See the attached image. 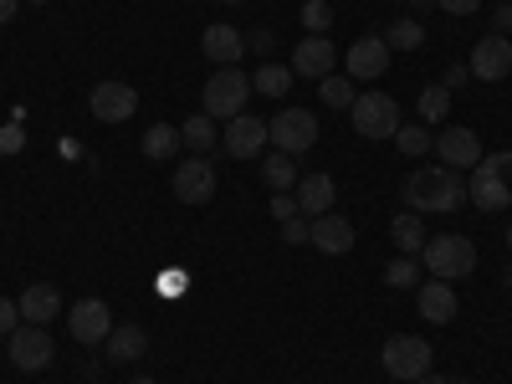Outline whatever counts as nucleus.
I'll return each instance as SVG.
<instances>
[{
    "mask_svg": "<svg viewBox=\"0 0 512 384\" xmlns=\"http://www.w3.org/2000/svg\"><path fill=\"white\" fill-rule=\"evenodd\" d=\"M405 200H410L415 216H451V210L466 200V185L446 164H420L405 180Z\"/></svg>",
    "mask_w": 512,
    "mask_h": 384,
    "instance_id": "nucleus-1",
    "label": "nucleus"
},
{
    "mask_svg": "<svg viewBox=\"0 0 512 384\" xmlns=\"http://www.w3.org/2000/svg\"><path fill=\"white\" fill-rule=\"evenodd\" d=\"M512 154H482L477 169H472V180H466V200H472L477 210H502L512 205Z\"/></svg>",
    "mask_w": 512,
    "mask_h": 384,
    "instance_id": "nucleus-2",
    "label": "nucleus"
},
{
    "mask_svg": "<svg viewBox=\"0 0 512 384\" xmlns=\"http://www.w3.org/2000/svg\"><path fill=\"white\" fill-rule=\"evenodd\" d=\"M420 262L431 267V277L456 282V277L477 272V246H472V236H431L425 251H420Z\"/></svg>",
    "mask_w": 512,
    "mask_h": 384,
    "instance_id": "nucleus-3",
    "label": "nucleus"
},
{
    "mask_svg": "<svg viewBox=\"0 0 512 384\" xmlns=\"http://www.w3.org/2000/svg\"><path fill=\"white\" fill-rule=\"evenodd\" d=\"M431 359L436 354L420 333H395V338H384V349H379V364L390 369V379H405V384L431 374Z\"/></svg>",
    "mask_w": 512,
    "mask_h": 384,
    "instance_id": "nucleus-4",
    "label": "nucleus"
},
{
    "mask_svg": "<svg viewBox=\"0 0 512 384\" xmlns=\"http://www.w3.org/2000/svg\"><path fill=\"white\" fill-rule=\"evenodd\" d=\"M246 98H251V77L246 72H236V67H221L216 77L205 82V98H200V108L210 113V118H236V113H246Z\"/></svg>",
    "mask_w": 512,
    "mask_h": 384,
    "instance_id": "nucleus-5",
    "label": "nucleus"
},
{
    "mask_svg": "<svg viewBox=\"0 0 512 384\" xmlns=\"http://www.w3.org/2000/svg\"><path fill=\"white\" fill-rule=\"evenodd\" d=\"M349 113H354V128H359L364 139H395L400 123H405L400 118V103L390 93H359Z\"/></svg>",
    "mask_w": 512,
    "mask_h": 384,
    "instance_id": "nucleus-6",
    "label": "nucleus"
},
{
    "mask_svg": "<svg viewBox=\"0 0 512 384\" xmlns=\"http://www.w3.org/2000/svg\"><path fill=\"white\" fill-rule=\"evenodd\" d=\"M267 134L277 144V154H308L318 144V118L308 108H282L272 123H267Z\"/></svg>",
    "mask_w": 512,
    "mask_h": 384,
    "instance_id": "nucleus-7",
    "label": "nucleus"
},
{
    "mask_svg": "<svg viewBox=\"0 0 512 384\" xmlns=\"http://www.w3.org/2000/svg\"><path fill=\"white\" fill-rule=\"evenodd\" d=\"M57 359V344H52V333L41 328V323H21L11 333V364L21 374H36V369H47Z\"/></svg>",
    "mask_w": 512,
    "mask_h": 384,
    "instance_id": "nucleus-8",
    "label": "nucleus"
},
{
    "mask_svg": "<svg viewBox=\"0 0 512 384\" xmlns=\"http://www.w3.org/2000/svg\"><path fill=\"white\" fill-rule=\"evenodd\" d=\"M175 200H185V205L216 200V164H210L205 154H190V159L175 164Z\"/></svg>",
    "mask_w": 512,
    "mask_h": 384,
    "instance_id": "nucleus-9",
    "label": "nucleus"
},
{
    "mask_svg": "<svg viewBox=\"0 0 512 384\" xmlns=\"http://www.w3.org/2000/svg\"><path fill=\"white\" fill-rule=\"evenodd\" d=\"M67 328H72V338L77 344H108V333H113V313H108V303L103 297H82V303L67 313Z\"/></svg>",
    "mask_w": 512,
    "mask_h": 384,
    "instance_id": "nucleus-10",
    "label": "nucleus"
},
{
    "mask_svg": "<svg viewBox=\"0 0 512 384\" xmlns=\"http://www.w3.org/2000/svg\"><path fill=\"white\" fill-rule=\"evenodd\" d=\"M88 108H93L98 123H123V118H134V113H139V93L128 88V82L108 77V82H98V88H93Z\"/></svg>",
    "mask_w": 512,
    "mask_h": 384,
    "instance_id": "nucleus-11",
    "label": "nucleus"
},
{
    "mask_svg": "<svg viewBox=\"0 0 512 384\" xmlns=\"http://www.w3.org/2000/svg\"><path fill=\"white\" fill-rule=\"evenodd\" d=\"M221 144H226V154H231V159H256V154H262V149L272 144V134H267V123L256 118V113H236V118L226 123Z\"/></svg>",
    "mask_w": 512,
    "mask_h": 384,
    "instance_id": "nucleus-12",
    "label": "nucleus"
},
{
    "mask_svg": "<svg viewBox=\"0 0 512 384\" xmlns=\"http://www.w3.org/2000/svg\"><path fill=\"white\" fill-rule=\"evenodd\" d=\"M472 77H482V82H502L507 72H512V41L502 36V31H492V36H482L477 47H472Z\"/></svg>",
    "mask_w": 512,
    "mask_h": 384,
    "instance_id": "nucleus-13",
    "label": "nucleus"
},
{
    "mask_svg": "<svg viewBox=\"0 0 512 384\" xmlns=\"http://www.w3.org/2000/svg\"><path fill=\"white\" fill-rule=\"evenodd\" d=\"M333 67H338V52H333V41H328V36H303V41L292 47V77H313V82H323Z\"/></svg>",
    "mask_w": 512,
    "mask_h": 384,
    "instance_id": "nucleus-14",
    "label": "nucleus"
},
{
    "mask_svg": "<svg viewBox=\"0 0 512 384\" xmlns=\"http://www.w3.org/2000/svg\"><path fill=\"white\" fill-rule=\"evenodd\" d=\"M436 154H441L446 169H477V159H482V139L472 134V128H441Z\"/></svg>",
    "mask_w": 512,
    "mask_h": 384,
    "instance_id": "nucleus-15",
    "label": "nucleus"
},
{
    "mask_svg": "<svg viewBox=\"0 0 512 384\" xmlns=\"http://www.w3.org/2000/svg\"><path fill=\"white\" fill-rule=\"evenodd\" d=\"M344 67H349L354 82L379 77L384 67H390V47H384V36H359L354 47H349V57H344Z\"/></svg>",
    "mask_w": 512,
    "mask_h": 384,
    "instance_id": "nucleus-16",
    "label": "nucleus"
},
{
    "mask_svg": "<svg viewBox=\"0 0 512 384\" xmlns=\"http://www.w3.org/2000/svg\"><path fill=\"white\" fill-rule=\"evenodd\" d=\"M308 241L323 251V256H344V251H354V226L344 221V216H318V221H308Z\"/></svg>",
    "mask_w": 512,
    "mask_h": 384,
    "instance_id": "nucleus-17",
    "label": "nucleus"
},
{
    "mask_svg": "<svg viewBox=\"0 0 512 384\" xmlns=\"http://www.w3.org/2000/svg\"><path fill=\"white\" fill-rule=\"evenodd\" d=\"M200 52L216 62V67H236L241 62V52H246V36L236 31V26H205V36H200Z\"/></svg>",
    "mask_w": 512,
    "mask_h": 384,
    "instance_id": "nucleus-18",
    "label": "nucleus"
},
{
    "mask_svg": "<svg viewBox=\"0 0 512 384\" xmlns=\"http://www.w3.org/2000/svg\"><path fill=\"white\" fill-rule=\"evenodd\" d=\"M415 297H420V318H425V323H451V318H456V287H451V282L431 277V282L415 287Z\"/></svg>",
    "mask_w": 512,
    "mask_h": 384,
    "instance_id": "nucleus-19",
    "label": "nucleus"
},
{
    "mask_svg": "<svg viewBox=\"0 0 512 384\" xmlns=\"http://www.w3.org/2000/svg\"><path fill=\"white\" fill-rule=\"evenodd\" d=\"M21 318L26 323H41V328H47L52 318H62V297H57V287H47V282H31L26 292H21Z\"/></svg>",
    "mask_w": 512,
    "mask_h": 384,
    "instance_id": "nucleus-20",
    "label": "nucleus"
},
{
    "mask_svg": "<svg viewBox=\"0 0 512 384\" xmlns=\"http://www.w3.org/2000/svg\"><path fill=\"white\" fill-rule=\"evenodd\" d=\"M333 195H338V185H333L328 175H308V180H297V210H303L308 221L328 216V210H333Z\"/></svg>",
    "mask_w": 512,
    "mask_h": 384,
    "instance_id": "nucleus-21",
    "label": "nucleus"
},
{
    "mask_svg": "<svg viewBox=\"0 0 512 384\" xmlns=\"http://www.w3.org/2000/svg\"><path fill=\"white\" fill-rule=\"evenodd\" d=\"M144 349H149V333L139 328V323H113V333H108V359H118V364H134V359H144Z\"/></svg>",
    "mask_w": 512,
    "mask_h": 384,
    "instance_id": "nucleus-22",
    "label": "nucleus"
},
{
    "mask_svg": "<svg viewBox=\"0 0 512 384\" xmlns=\"http://www.w3.org/2000/svg\"><path fill=\"white\" fill-rule=\"evenodd\" d=\"M292 67H282V62H262V67H256V77H251V88L256 93H262V98H287L292 93Z\"/></svg>",
    "mask_w": 512,
    "mask_h": 384,
    "instance_id": "nucleus-23",
    "label": "nucleus"
},
{
    "mask_svg": "<svg viewBox=\"0 0 512 384\" xmlns=\"http://www.w3.org/2000/svg\"><path fill=\"white\" fill-rule=\"evenodd\" d=\"M180 144L195 149V154H210V149H216V118H210V113L185 118V123H180Z\"/></svg>",
    "mask_w": 512,
    "mask_h": 384,
    "instance_id": "nucleus-24",
    "label": "nucleus"
},
{
    "mask_svg": "<svg viewBox=\"0 0 512 384\" xmlns=\"http://www.w3.org/2000/svg\"><path fill=\"white\" fill-rule=\"evenodd\" d=\"M262 180H267V190H277V195L297 190V164H292V154H267V159H262Z\"/></svg>",
    "mask_w": 512,
    "mask_h": 384,
    "instance_id": "nucleus-25",
    "label": "nucleus"
},
{
    "mask_svg": "<svg viewBox=\"0 0 512 384\" xmlns=\"http://www.w3.org/2000/svg\"><path fill=\"white\" fill-rule=\"evenodd\" d=\"M390 236H395V246H400L405 256H420V251H425V226H420L415 210H405V216L390 221Z\"/></svg>",
    "mask_w": 512,
    "mask_h": 384,
    "instance_id": "nucleus-26",
    "label": "nucleus"
},
{
    "mask_svg": "<svg viewBox=\"0 0 512 384\" xmlns=\"http://www.w3.org/2000/svg\"><path fill=\"white\" fill-rule=\"evenodd\" d=\"M384 47L390 52H415V47H425V26L420 21H395V26H384Z\"/></svg>",
    "mask_w": 512,
    "mask_h": 384,
    "instance_id": "nucleus-27",
    "label": "nucleus"
},
{
    "mask_svg": "<svg viewBox=\"0 0 512 384\" xmlns=\"http://www.w3.org/2000/svg\"><path fill=\"white\" fill-rule=\"evenodd\" d=\"M175 149H180V128L175 123H154L149 134H144V154L149 159H169Z\"/></svg>",
    "mask_w": 512,
    "mask_h": 384,
    "instance_id": "nucleus-28",
    "label": "nucleus"
},
{
    "mask_svg": "<svg viewBox=\"0 0 512 384\" xmlns=\"http://www.w3.org/2000/svg\"><path fill=\"white\" fill-rule=\"evenodd\" d=\"M395 144H400V154H410V159H420V154H436V139L425 134L420 123H400V134H395Z\"/></svg>",
    "mask_w": 512,
    "mask_h": 384,
    "instance_id": "nucleus-29",
    "label": "nucleus"
},
{
    "mask_svg": "<svg viewBox=\"0 0 512 384\" xmlns=\"http://www.w3.org/2000/svg\"><path fill=\"white\" fill-rule=\"evenodd\" d=\"M318 93H323L328 108H354V98H359V93H354V77H333V72L318 82Z\"/></svg>",
    "mask_w": 512,
    "mask_h": 384,
    "instance_id": "nucleus-30",
    "label": "nucleus"
},
{
    "mask_svg": "<svg viewBox=\"0 0 512 384\" xmlns=\"http://www.w3.org/2000/svg\"><path fill=\"white\" fill-rule=\"evenodd\" d=\"M384 287H395V292L420 287V267H415V256H395V262L384 267Z\"/></svg>",
    "mask_w": 512,
    "mask_h": 384,
    "instance_id": "nucleus-31",
    "label": "nucleus"
},
{
    "mask_svg": "<svg viewBox=\"0 0 512 384\" xmlns=\"http://www.w3.org/2000/svg\"><path fill=\"white\" fill-rule=\"evenodd\" d=\"M451 113V93L441 88V82H431V88H420V118L425 123H441Z\"/></svg>",
    "mask_w": 512,
    "mask_h": 384,
    "instance_id": "nucleus-32",
    "label": "nucleus"
},
{
    "mask_svg": "<svg viewBox=\"0 0 512 384\" xmlns=\"http://www.w3.org/2000/svg\"><path fill=\"white\" fill-rule=\"evenodd\" d=\"M303 26H308V36H323L333 26V6H328V0H308V6H303Z\"/></svg>",
    "mask_w": 512,
    "mask_h": 384,
    "instance_id": "nucleus-33",
    "label": "nucleus"
},
{
    "mask_svg": "<svg viewBox=\"0 0 512 384\" xmlns=\"http://www.w3.org/2000/svg\"><path fill=\"white\" fill-rule=\"evenodd\" d=\"M21 149H26L21 123H6V128H0V154H21Z\"/></svg>",
    "mask_w": 512,
    "mask_h": 384,
    "instance_id": "nucleus-34",
    "label": "nucleus"
},
{
    "mask_svg": "<svg viewBox=\"0 0 512 384\" xmlns=\"http://www.w3.org/2000/svg\"><path fill=\"white\" fill-rule=\"evenodd\" d=\"M282 241H287V246H303V241H308V216L282 221Z\"/></svg>",
    "mask_w": 512,
    "mask_h": 384,
    "instance_id": "nucleus-35",
    "label": "nucleus"
},
{
    "mask_svg": "<svg viewBox=\"0 0 512 384\" xmlns=\"http://www.w3.org/2000/svg\"><path fill=\"white\" fill-rule=\"evenodd\" d=\"M16 328H21V308L11 303V297H0V333H6V338H11Z\"/></svg>",
    "mask_w": 512,
    "mask_h": 384,
    "instance_id": "nucleus-36",
    "label": "nucleus"
},
{
    "mask_svg": "<svg viewBox=\"0 0 512 384\" xmlns=\"http://www.w3.org/2000/svg\"><path fill=\"white\" fill-rule=\"evenodd\" d=\"M466 82H472V67H461V62H456V67H446L441 88H446V93H456V88H466Z\"/></svg>",
    "mask_w": 512,
    "mask_h": 384,
    "instance_id": "nucleus-37",
    "label": "nucleus"
},
{
    "mask_svg": "<svg viewBox=\"0 0 512 384\" xmlns=\"http://www.w3.org/2000/svg\"><path fill=\"white\" fill-rule=\"evenodd\" d=\"M272 216H277V221L303 216V210H297V195H272Z\"/></svg>",
    "mask_w": 512,
    "mask_h": 384,
    "instance_id": "nucleus-38",
    "label": "nucleus"
},
{
    "mask_svg": "<svg viewBox=\"0 0 512 384\" xmlns=\"http://www.w3.org/2000/svg\"><path fill=\"white\" fill-rule=\"evenodd\" d=\"M272 41H277V36H272L267 26H256V31L246 36V47H256V52H262V57H267V52H272Z\"/></svg>",
    "mask_w": 512,
    "mask_h": 384,
    "instance_id": "nucleus-39",
    "label": "nucleus"
},
{
    "mask_svg": "<svg viewBox=\"0 0 512 384\" xmlns=\"http://www.w3.org/2000/svg\"><path fill=\"white\" fill-rule=\"evenodd\" d=\"M436 6H441V11H451V16H472V11L482 6V0H436Z\"/></svg>",
    "mask_w": 512,
    "mask_h": 384,
    "instance_id": "nucleus-40",
    "label": "nucleus"
},
{
    "mask_svg": "<svg viewBox=\"0 0 512 384\" xmlns=\"http://www.w3.org/2000/svg\"><path fill=\"white\" fill-rule=\"evenodd\" d=\"M159 292H185V272H159Z\"/></svg>",
    "mask_w": 512,
    "mask_h": 384,
    "instance_id": "nucleus-41",
    "label": "nucleus"
},
{
    "mask_svg": "<svg viewBox=\"0 0 512 384\" xmlns=\"http://www.w3.org/2000/svg\"><path fill=\"white\" fill-rule=\"evenodd\" d=\"M497 31H502V36H512V6H507V0L497 6Z\"/></svg>",
    "mask_w": 512,
    "mask_h": 384,
    "instance_id": "nucleus-42",
    "label": "nucleus"
},
{
    "mask_svg": "<svg viewBox=\"0 0 512 384\" xmlns=\"http://www.w3.org/2000/svg\"><path fill=\"white\" fill-rule=\"evenodd\" d=\"M16 11H21V0H0V26L16 21Z\"/></svg>",
    "mask_w": 512,
    "mask_h": 384,
    "instance_id": "nucleus-43",
    "label": "nucleus"
},
{
    "mask_svg": "<svg viewBox=\"0 0 512 384\" xmlns=\"http://www.w3.org/2000/svg\"><path fill=\"white\" fill-rule=\"evenodd\" d=\"M420 384H466V379H441V374H425Z\"/></svg>",
    "mask_w": 512,
    "mask_h": 384,
    "instance_id": "nucleus-44",
    "label": "nucleus"
},
{
    "mask_svg": "<svg viewBox=\"0 0 512 384\" xmlns=\"http://www.w3.org/2000/svg\"><path fill=\"white\" fill-rule=\"evenodd\" d=\"M410 6H415V11H425V6H436V0H410Z\"/></svg>",
    "mask_w": 512,
    "mask_h": 384,
    "instance_id": "nucleus-45",
    "label": "nucleus"
},
{
    "mask_svg": "<svg viewBox=\"0 0 512 384\" xmlns=\"http://www.w3.org/2000/svg\"><path fill=\"white\" fill-rule=\"evenodd\" d=\"M502 282H507V292H512V272H502Z\"/></svg>",
    "mask_w": 512,
    "mask_h": 384,
    "instance_id": "nucleus-46",
    "label": "nucleus"
},
{
    "mask_svg": "<svg viewBox=\"0 0 512 384\" xmlns=\"http://www.w3.org/2000/svg\"><path fill=\"white\" fill-rule=\"evenodd\" d=\"M134 384H159V379H144V374H139V379H134Z\"/></svg>",
    "mask_w": 512,
    "mask_h": 384,
    "instance_id": "nucleus-47",
    "label": "nucleus"
},
{
    "mask_svg": "<svg viewBox=\"0 0 512 384\" xmlns=\"http://www.w3.org/2000/svg\"><path fill=\"white\" fill-rule=\"evenodd\" d=\"M26 6H47V0H26Z\"/></svg>",
    "mask_w": 512,
    "mask_h": 384,
    "instance_id": "nucleus-48",
    "label": "nucleus"
},
{
    "mask_svg": "<svg viewBox=\"0 0 512 384\" xmlns=\"http://www.w3.org/2000/svg\"><path fill=\"white\" fill-rule=\"evenodd\" d=\"M507 246H512V226H507Z\"/></svg>",
    "mask_w": 512,
    "mask_h": 384,
    "instance_id": "nucleus-49",
    "label": "nucleus"
},
{
    "mask_svg": "<svg viewBox=\"0 0 512 384\" xmlns=\"http://www.w3.org/2000/svg\"><path fill=\"white\" fill-rule=\"evenodd\" d=\"M226 6H241V0H226Z\"/></svg>",
    "mask_w": 512,
    "mask_h": 384,
    "instance_id": "nucleus-50",
    "label": "nucleus"
},
{
    "mask_svg": "<svg viewBox=\"0 0 512 384\" xmlns=\"http://www.w3.org/2000/svg\"><path fill=\"white\" fill-rule=\"evenodd\" d=\"M395 384H405V379H395Z\"/></svg>",
    "mask_w": 512,
    "mask_h": 384,
    "instance_id": "nucleus-51",
    "label": "nucleus"
},
{
    "mask_svg": "<svg viewBox=\"0 0 512 384\" xmlns=\"http://www.w3.org/2000/svg\"><path fill=\"white\" fill-rule=\"evenodd\" d=\"M507 41H512V36H507Z\"/></svg>",
    "mask_w": 512,
    "mask_h": 384,
    "instance_id": "nucleus-52",
    "label": "nucleus"
}]
</instances>
